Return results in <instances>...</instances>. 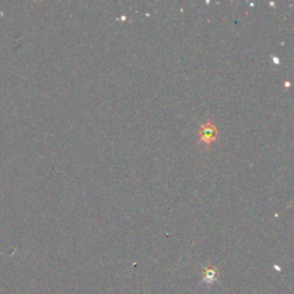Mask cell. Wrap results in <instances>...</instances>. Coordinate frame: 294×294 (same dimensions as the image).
Returning <instances> with one entry per match:
<instances>
[{"label":"cell","instance_id":"cell-1","mask_svg":"<svg viewBox=\"0 0 294 294\" xmlns=\"http://www.w3.org/2000/svg\"><path fill=\"white\" fill-rule=\"evenodd\" d=\"M217 128L211 120H206L199 129V137H200V144L206 146V148H209V146L215 140L217 139Z\"/></svg>","mask_w":294,"mask_h":294},{"label":"cell","instance_id":"cell-2","mask_svg":"<svg viewBox=\"0 0 294 294\" xmlns=\"http://www.w3.org/2000/svg\"><path fill=\"white\" fill-rule=\"evenodd\" d=\"M218 277V272L216 270V268L211 266H208L203 269V283L206 284H213L215 280Z\"/></svg>","mask_w":294,"mask_h":294},{"label":"cell","instance_id":"cell-3","mask_svg":"<svg viewBox=\"0 0 294 294\" xmlns=\"http://www.w3.org/2000/svg\"><path fill=\"white\" fill-rule=\"evenodd\" d=\"M272 60H274V63H275V65H279V59H278L277 56L272 55Z\"/></svg>","mask_w":294,"mask_h":294},{"label":"cell","instance_id":"cell-4","mask_svg":"<svg viewBox=\"0 0 294 294\" xmlns=\"http://www.w3.org/2000/svg\"><path fill=\"white\" fill-rule=\"evenodd\" d=\"M284 86L288 87V86H289V82H288V80H286V82H285V83H284Z\"/></svg>","mask_w":294,"mask_h":294}]
</instances>
